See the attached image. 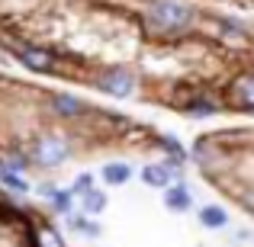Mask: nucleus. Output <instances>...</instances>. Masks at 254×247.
<instances>
[{
    "instance_id": "nucleus-1",
    "label": "nucleus",
    "mask_w": 254,
    "mask_h": 247,
    "mask_svg": "<svg viewBox=\"0 0 254 247\" xmlns=\"http://www.w3.org/2000/svg\"><path fill=\"white\" fill-rule=\"evenodd\" d=\"M138 23L151 39H180L199 23V10L187 0H145Z\"/></svg>"
},
{
    "instance_id": "nucleus-2",
    "label": "nucleus",
    "mask_w": 254,
    "mask_h": 247,
    "mask_svg": "<svg viewBox=\"0 0 254 247\" xmlns=\"http://www.w3.org/2000/svg\"><path fill=\"white\" fill-rule=\"evenodd\" d=\"M29 157L32 167H42V170L62 167L71 157V138L64 132H39L29 145Z\"/></svg>"
},
{
    "instance_id": "nucleus-3",
    "label": "nucleus",
    "mask_w": 254,
    "mask_h": 247,
    "mask_svg": "<svg viewBox=\"0 0 254 247\" xmlns=\"http://www.w3.org/2000/svg\"><path fill=\"white\" fill-rule=\"evenodd\" d=\"M97 90L113 99H129L135 93V74L126 64H110L97 74Z\"/></svg>"
},
{
    "instance_id": "nucleus-4",
    "label": "nucleus",
    "mask_w": 254,
    "mask_h": 247,
    "mask_svg": "<svg viewBox=\"0 0 254 247\" xmlns=\"http://www.w3.org/2000/svg\"><path fill=\"white\" fill-rule=\"evenodd\" d=\"M19 64L29 71H36V74H55L58 71V55L49 49H42V45H23V49L16 51Z\"/></svg>"
},
{
    "instance_id": "nucleus-5",
    "label": "nucleus",
    "mask_w": 254,
    "mask_h": 247,
    "mask_svg": "<svg viewBox=\"0 0 254 247\" xmlns=\"http://www.w3.org/2000/svg\"><path fill=\"white\" fill-rule=\"evenodd\" d=\"M229 103L242 112H254V71H245L229 84Z\"/></svg>"
},
{
    "instance_id": "nucleus-6",
    "label": "nucleus",
    "mask_w": 254,
    "mask_h": 247,
    "mask_svg": "<svg viewBox=\"0 0 254 247\" xmlns=\"http://www.w3.org/2000/svg\"><path fill=\"white\" fill-rule=\"evenodd\" d=\"M49 106H52V112H55V119H64V122H77L87 112L81 97H74V93H52Z\"/></svg>"
},
{
    "instance_id": "nucleus-7",
    "label": "nucleus",
    "mask_w": 254,
    "mask_h": 247,
    "mask_svg": "<svg viewBox=\"0 0 254 247\" xmlns=\"http://www.w3.org/2000/svg\"><path fill=\"white\" fill-rule=\"evenodd\" d=\"M161 199H164V209L174 212V215H184V212L193 209V193L187 183H180V180H174L168 190H161Z\"/></svg>"
},
{
    "instance_id": "nucleus-8",
    "label": "nucleus",
    "mask_w": 254,
    "mask_h": 247,
    "mask_svg": "<svg viewBox=\"0 0 254 247\" xmlns=\"http://www.w3.org/2000/svg\"><path fill=\"white\" fill-rule=\"evenodd\" d=\"M142 183L145 186H151V190H168V186L174 183V180L180 177V170H174V167H168L164 161H151V164H145L142 167Z\"/></svg>"
},
{
    "instance_id": "nucleus-9",
    "label": "nucleus",
    "mask_w": 254,
    "mask_h": 247,
    "mask_svg": "<svg viewBox=\"0 0 254 247\" xmlns=\"http://www.w3.org/2000/svg\"><path fill=\"white\" fill-rule=\"evenodd\" d=\"M155 145L164 151V154H168V157H164V164H168V167L180 170V167L187 164V148H184V145H180L174 135H158V138H155Z\"/></svg>"
},
{
    "instance_id": "nucleus-10",
    "label": "nucleus",
    "mask_w": 254,
    "mask_h": 247,
    "mask_svg": "<svg viewBox=\"0 0 254 247\" xmlns=\"http://www.w3.org/2000/svg\"><path fill=\"white\" fill-rule=\"evenodd\" d=\"M100 180H103L106 186H126L132 180V164L126 161H106L100 167Z\"/></svg>"
},
{
    "instance_id": "nucleus-11",
    "label": "nucleus",
    "mask_w": 254,
    "mask_h": 247,
    "mask_svg": "<svg viewBox=\"0 0 254 247\" xmlns=\"http://www.w3.org/2000/svg\"><path fill=\"white\" fill-rule=\"evenodd\" d=\"M184 112L190 119H209V116H216V112H222V103L199 93V97H193V99H187V103H184Z\"/></svg>"
},
{
    "instance_id": "nucleus-12",
    "label": "nucleus",
    "mask_w": 254,
    "mask_h": 247,
    "mask_svg": "<svg viewBox=\"0 0 254 247\" xmlns=\"http://www.w3.org/2000/svg\"><path fill=\"white\" fill-rule=\"evenodd\" d=\"M196 218H199V225H203L206 231H222L225 225H229V212H225L222 205H216V202L203 205V209L196 212Z\"/></svg>"
},
{
    "instance_id": "nucleus-13",
    "label": "nucleus",
    "mask_w": 254,
    "mask_h": 247,
    "mask_svg": "<svg viewBox=\"0 0 254 247\" xmlns=\"http://www.w3.org/2000/svg\"><path fill=\"white\" fill-rule=\"evenodd\" d=\"M106 205H110V196H106L103 190H97V186H93L90 193H84V196H81V212H84V215H90V218L103 215Z\"/></svg>"
},
{
    "instance_id": "nucleus-14",
    "label": "nucleus",
    "mask_w": 254,
    "mask_h": 247,
    "mask_svg": "<svg viewBox=\"0 0 254 247\" xmlns=\"http://www.w3.org/2000/svg\"><path fill=\"white\" fill-rule=\"evenodd\" d=\"M64 225H68L71 231H81V235H87L90 241H93V238H100V225L93 222L90 215H84V212H81V215H77V212H68V215H64Z\"/></svg>"
},
{
    "instance_id": "nucleus-15",
    "label": "nucleus",
    "mask_w": 254,
    "mask_h": 247,
    "mask_svg": "<svg viewBox=\"0 0 254 247\" xmlns=\"http://www.w3.org/2000/svg\"><path fill=\"white\" fill-rule=\"evenodd\" d=\"M0 167L13 170V173H26V170H32V157H29V151H3L0 154Z\"/></svg>"
},
{
    "instance_id": "nucleus-16",
    "label": "nucleus",
    "mask_w": 254,
    "mask_h": 247,
    "mask_svg": "<svg viewBox=\"0 0 254 247\" xmlns=\"http://www.w3.org/2000/svg\"><path fill=\"white\" fill-rule=\"evenodd\" d=\"M0 186H6L10 193H29V180H26V173H13V170H3L0 167Z\"/></svg>"
},
{
    "instance_id": "nucleus-17",
    "label": "nucleus",
    "mask_w": 254,
    "mask_h": 247,
    "mask_svg": "<svg viewBox=\"0 0 254 247\" xmlns=\"http://www.w3.org/2000/svg\"><path fill=\"white\" fill-rule=\"evenodd\" d=\"M49 202H52V212H55V215H68V212H74V196H71V190H58Z\"/></svg>"
},
{
    "instance_id": "nucleus-18",
    "label": "nucleus",
    "mask_w": 254,
    "mask_h": 247,
    "mask_svg": "<svg viewBox=\"0 0 254 247\" xmlns=\"http://www.w3.org/2000/svg\"><path fill=\"white\" fill-rule=\"evenodd\" d=\"M68 190H71V196H74V199H81L84 193H90V190H93V173H90V170L77 173V177H74V183H71Z\"/></svg>"
},
{
    "instance_id": "nucleus-19",
    "label": "nucleus",
    "mask_w": 254,
    "mask_h": 247,
    "mask_svg": "<svg viewBox=\"0 0 254 247\" xmlns=\"http://www.w3.org/2000/svg\"><path fill=\"white\" fill-rule=\"evenodd\" d=\"M36 244L39 247H64V238H62V231H55V228H42L39 238H36Z\"/></svg>"
},
{
    "instance_id": "nucleus-20",
    "label": "nucleus",
    "mask_w": 254,
    "mask_h": 247,
    "mask_svg": "<svg viewBox=\"0 0 254 247\" xmlns=\"http://www.w3.org/2000/svg\"><path fill=\"white\" fill-rule=\"evenodd\" d=\"M58 190H62V186H58V183H39V186H36V193H39V196H42V199H52V196H55Z\"/></svg>"
}]
</instances>
